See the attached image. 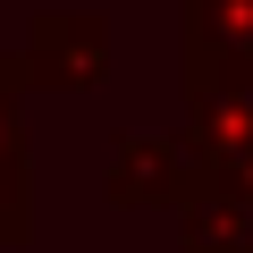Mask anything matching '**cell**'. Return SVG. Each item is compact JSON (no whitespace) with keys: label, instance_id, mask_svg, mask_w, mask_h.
I'll use <instances>...</instances> for the list:
<instances>
[{"label":"cell","instance_id":"obj_1","mask_svg":"<svg viewBox=\"0 0 253 253\" xmlns=\"http://www.w3.org/2000/svg\"><path fill=\"white\" fill-rule=\"evenodd\" d=\"M186 144L211 186L253 194V68H186Z\"/></svg>","mask_w":253,"mask_h":253},{"label":"cell","instance_id":"obj_2","mask_svg":"<svg viewBox=\"0 0 253 253\" xmlns=\"http://www.w3.org/2000/svg\"><path fill=\"white\" fill-rule=\"evenodd\" d=\"M194 186H203V161L186 144V126L177 135H118L101 169V194L118 211H161V203H186Z\"/></svg>","mask_w":253,"mask_h":253},{"label":"cell","instance_id":"obj_3","mask_svg":"<svg viewBox=\"0 0 253 253\" xmlns=\"http://www.w3.org/2000/svg\"><path fill=\"white\" fill-rule=\"evenodd\" d=\"M26 76L34 84H59V93H93L101 76H110V17H76V9H42L34 26H26Z\"/></svg>","mask_w":253,"mask_h":253},{"label":"cell","instance_id":"obj_4","mask_svg":"<svg viewBox=\"0 0 253 253\" xmlns=\"http://www.w3.org/2000/svg\"><path fill=\"white\" fill-rule=\"evenodd\" d=\"M34 76H26V51L17 59H0V236L9 245H26V126H17V93H26Z\"/></svg>","mask_w":253,"mask_h":253},{"label":"cell","instance_id":"obj_5","mask_svg":"<svg viewBox=\"0 0 253 253\" xmlns=\"http://www.w3.org/2000/svg\"><path fill=\"white\" fill-rule=\"evenodd\" d=\"M177 253H253V194L236 186H194L186 194V228H177Z\"/></svg>","mask_w":253,"mask_h":253},{"label":"cell","instance_id":"obj_6","mask_svg":"<svg viewBox=\"0 0 253 253\" xmlns=\"http://www.w3.org/2000/svg\"><path fill=\"white\" fill-rule=\"evenodd\" d=\"M186 68H253V0H186Z\"/></svg>","mask_w":253,"mask_h":253}]
</instances>
